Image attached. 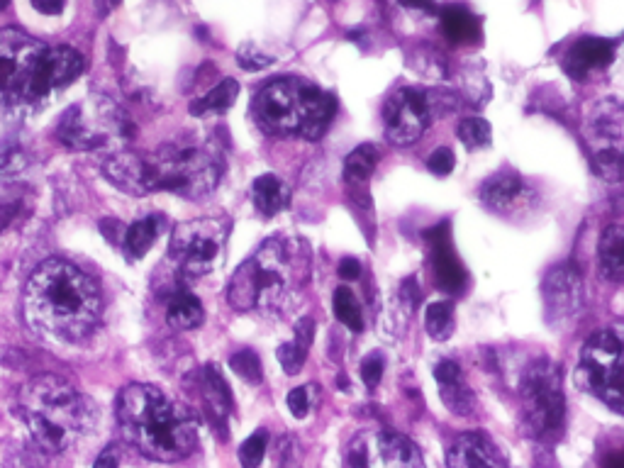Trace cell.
Wrapping results in <instances>:
<instances>
[{
    "instance_id": "cell-2",
    "label": "cell",
    "mask_w": 624,
    "mask_h": 468,
    "mask_svg": "<svg viewBox=\"0 0 624 468\" xmlns=\"http://www.w3.org/2000/svg\"><path fill=\"white\" fill-rule=\"evenodd\" d=\"M310 247L293 234L266 239L256 252L234 271L227 300L239 312L286 315L303 298L310 281Z\"/></svg>"
},
{
    "instance_id": "cell-29",
    "label": "cell",
    "mask_w": 624,
    "mask_h": 468,
    "mask_svg": "<svg viewBox=\"0 0 624 468\" xmlns=\"http://www.w3.org/2000/svg\"><path fill=\"white\" fill-rule=\"evenodd\" d=\"M161 230H164V217L161 215H147L142 220H137L130 230L125 232V249L132 259H142L149 249L154 247V242L159 239Z\"/></svg>"
},
{
    "instance_id": "cell-10",
    "label": "cell",
    "mask_w": 624,
    "mask_h": 468,
    "mask_svg": "<svg viewBox=\"0 0 624 468\" xmlns=\"http://www.w3.org/2000/svg\"><path fill=\"white\" fill-rule=\"evenodd\" d=\"M585 144L590 166L607 183H624V103L603 98L585 113Z\"/></svg>"
},
{
    "instance_id": "cell-35",
    "label": "cell",
    "mask_w": 624,
    "mask_h": 468,
    "mask_svg": "<svg viewBox=\"0 0 624 468\" xmlns=\"http://www.w3.org/2000/svg\"><path fill=\"white\" fill-rule=\"evenodd\" d=\"M230 366L239 378H244L247 383H254V386L261 383V378H264V366H261L259 354H256L254 349H242L237 351V354H232Z\"/></svg>"
},
{
    "instance_id": "cell-21",
    "label": "cell",
    "mask_w": 624,
    "mask_h": 468,
    "mask_svg": "<svg viewBox=\"0 0 624 468\" xmlns=\"http://www.w3.org/2000/svg\"><path fill=\"white\" fill-rule=\"evenodd\" d=\"M617 42L605 37H581L564 57V71L576 81H585L590 71H603L615 61Z\"/></svg>"
},
{
    "instance_id": "cell-13",
    "label": "cell",
    "mask_w": 624,
    "mask_h": 468,
    "mask_svg": "<svg viewBox=\"0 0 624 468\" xmlns=\"http://www.w3.org/2000/svg\"><path fill=\"white\" fill-rule=\"evenodd\" d=\"M44 52L47 47L27 32L15 27L0 30V108L30 103V88Z\"/></svg>"
},
{
    "instance_id": "cell-16",
    "label": "cell",
    "mask_w": 624,
    "mask_h": 468,
    "mask_svg": "<svg viewBox=\"0 0 624 468\" xmlns=\"http://www.w3.org/2000/svg\"><path fill=\"white\" fill-rule=\"evenodd\" d=\"M429 269L439 291L449 295H464L468 288V271L456 254L454 237H451V220H442L432 230L425 232Z\"/></svg>"
},
{
    "instance_id": "cell-14",
    "label": "cell",
    "mask_w": 624,
    "mask_h": 468,
    "mask_svg": "<svg viewBox=\"0 0 624 468\" xmlns=\"http://www.w3.org/2000/svg\"><path fill=\"white\" fill-rule=\"evenodd\" d=\"M347 464L356 468H415L422 466L417 444L393 429H369L351 439Z\"/></svg>"
},
{
    "instance_id": "cell-44",
    "label": "cell",
    "mask_w": 624,
    "mask_h": 468,
    "mask_svg": "<svg viewBox=\"0 0 624 468\" xmlns=\"http://www.w3.org/2000/svg\"><path fill=\"white\" fill-rule=\"evenodd\" d=\"M361 276V264L354 259V256H344L342 261H339V278H344V281H356V278Z\"/></svg>"
},
{
    "instance_id": "cell-45",
    "label": "cell",
    "mask_w": 624,
    "mask_h": 468,
    "mask_svg": "<svg viewBox=\"0 0 624 468\" xmlns=\"http://www.w3.org/2000/svg\"><path fill=\"white\" fill-rule=\"evenodd\" d=\"M32 8L44 15H59L64 10V0H32Z\"/></svg>"
},
{
    "instance_id": "cell-28",
    "label": "cell",
    "mask_w": 624,
    "mask_h": 468,
    "mask_svg": "<svg viewBox=\"0 0 624 468\" xmlns=\"http://www.w3.org/2000/svg\"><path fill=\"white\" fill-rule=\"evenodd\" d=\"M166 320L174 330H195L203 325L205 310L193 293L181 288V291L171 293L169 305H166Z\"/></svg>"
},
{
    "instance_id": "cell-49",
    "label": "cell",
    "mask_w": 624,
    "mask_h": 468,
    "mask_svg": "<svg viewBox=\"0 0 624 468\" xmlns=\"http://www.w3.org/2000/svg\"><path fill=\"white\" fill-rule=\"evenodd\" d=\"M603 464L605 466H622L624 464V451H622V454H615V451H612L610 456H605Z\"/></svg>"
},
{
    "instance_id": "cell-42",
    "label": "cell",
    "mask_w": 624,
    "mask_h": 468,
    "mask_svg": "<svg viewBox=\"0 0 624 468\" xmlns=\"http://www.w3.org/2000/svg\"><path fill=\"white\" fill-rule=\"evenodd\" d=\"M398 300L405 310H415L420 305L422 293H420V283H417L415 276H408L403 283H400Z\"/></svg>"
},
{
    "instance_id": "cell-27",
    "label": "cell",
    "mask_w": 624,
    "mask_h": 468,
    "mask_svg": "<svg viewBox=\"0 0 624 468\" xmlns=\"http://www.w3.org/2000/svg\"><path fill=\"white\" fill-rule=\"evenodd\" d=\"M600 271L610 281H624V225H610L598 244Z\"/></svg>"
},
{
    "instance_id": "cell-46",
    "label": "cell",
    "mask_w": 624,
    "mask_h": 468,
    "mask_svg": "<svg viewBox=\"0 0 624 468\" xmlns=\"http://www.w3.org/2000/svg\"><path fill=\"white\" fill-rule=\"evenodd\" d=\"M20 213V205L18 203H8V205H0V232L13 222V217Z\"/></svg>"
},
{
    "instance_id": "cell-51",
    "label": "cell",
    "mask_w": 624,
    "mask_h": 468,
    "mask_svg": "<svg viewBox=\"0 0 624 468\" xmlns=\"http://www.w3.org/2000/svg\"><path fill=\"white\" fill-rule=\"evenodd\" d=\"M5 8H8V0H0V13H3Z\"/></svg>"
},
{
    "instance_id": "cell-33",
    "label": "cell",
    "mask_w": 624,
    "mask_h": 468,
    "mask_svg": "<svg viewBox=\"0 0 624 468\" xmlns=\"http://www.w3.org/2000/svg\"><path fill=\"white\" fill-rule=\"evenodd\" d=\"M456 135H459L466 149H481L490 144L493 130H490V122L483 120V117H464L456 127Z\"/></svg>"
},
{
    "instance_id": "cell-36",
    "label": "cell",
    "mask_w": 624,
    "mask_h": 468,
    "mask_svg": "<svg viewBox=\"0 0 624 468\" xmlns=\"http://www.w3.org/2000/svg\"><path fill=\"white\" fill-rule=\"evenodd\" d=\"M266 447H269V432H266V429H256L252 437L239 447V461H242V466L247 468L259 466L266 454Z\"/></svg>"
},
{
    "instance_id": "cell-7",
    "label": "cell",
    "mask_w": 624,
    "mask_h": 468,
    "mask_svg": "<svg viewBox=\"0 0 624 468\" xmlns=\"http://www.w3.org/2000/svg\"><path fill=\"white\" fill-rule=\"evenodd\" d=\"M57 137L76 152H96L132 139V125L110 98L88 96L61 115Z\"/></svg>"
},
{
    "instance_id": "cell-6",
    "label": "cell",
    "mask_w": 624,
    "mask_h": 468,
    "mask_svg": "<svg viewBox=\"0 0 624 468\" xmlns=\"http://www.w3.org/2000/svg\"><path fill=\"white\" fill-rule=\"evenodd\" d=\"M520 425L532 442L554 444L566 429V398L561 369L551 359H534L517 381Z\"/></svg>"
},
{
    "instance_id": "cell-5",
    "label": "cell",
    "mask_w": 624,
    "mask_h": 468,
    "mask_svg": "<svg viewBox=\"0 0 624 468\" xmlns=\"http://www.w3.org/2000/svg\"><path fill=\"white\" fill-rule=\"evenodd\" d=\"M337 108V98L325 88L298 76H278L256 93L252 115L269 135L317 142L332 127Z\"/></svg>"
},
{
    "instance_id": "cell-48",
    "label": "cell",
    "mask_w": 624,
    "mask_h": 468,
    "mask_svg": "<svg viewBox=\"0 0 624 468\" xmlns=\"http://www.w3.org/2000/svg\"><path fill=\"white\" fill-rule=\"evenodd\" d=\"M400 5L415 10H434V0H400Z\"/></svg>"
},
{
    "instance_id": "cell-15",
    "label": "cell",
    "mask_w": 624,
    "mask_h": 468,
    "mask_svg": "<svg viewBox=\"0 0 624 468\" xmlns=\"http://www.w3.org/2000/svg\"><path fill=\"white\" fill-rule=\"evenodd\" d=\"M542 298L546 322L554 330L571 325L581 315L583 308V278L576 266L559 264L546 273L542 283Z\"/></svg>"
},
{
    "instance_id": "cell-32",
    "label": "cell",
    "mask_w": 624,
    "mask_h": 468,
    "mask_svg": "<svg viewBox=\"0 0 624 468\" xmlns=\"http://www.w3.org/2000/svg\"><path fill=\"white\" fill-rule=\"evenodd\" d=\"M332 308H334V317H337L344 327H349L354 334L364 332V312H361L359 298H356L351 288L339 286L337 291H334Z\"/></svg>"
},
{
    "instance_id": "cell-50",
    "label": "cell",
    "mask_w": 624,
    "mask_h": 468,
    "mask_svg": "<svg viewBox=\"0 0 624 468\" xmlns=\"http://www.w3.org/2000/svg\"><path fill=\"white\" fill-rule=\"evenodd\" d=\"M337 386L344 388V390H349V378L344 376V373H339V376H337Z\"/></svg>"
},
{
    "instance_id": "cell-11",
    "label": "cell",
    "mask_w": 624,
    "mask_h": 468,
    "mask_svg": "<svg viewBox=\"0 0 624 468\" xmlns=\"http://www.w3.org/2000/svg\"><path fill=\"white\" fill-rule=\"evenodd\" d=\"M227 227L220 217H200L178 225L171 234L169 259L186 278H203L222 264L227 244Z\"/></svg>"
},
{
    "instance_id": "cell-20",
    "label": "cell",
    "mask_w": 624,
    "mask_h": 468,
    "mask_svg": "<svg viewBox=\"0 0 624 468\" xmlns=\"http://www.w3.org/2000/svg\"><path fill=\"white\" fill-rule=\"evenodd\" d=\"M478 198L493 213H515L532 198V191L517 171H498L481 183Z\"/></svg>"
},
{
    "instance_id": "cell-8",
    "label": "cell",
    "mask_w": 624,
    "mask_h": 468,
    "mask_svg": "<svg viewBox=\"0 0 624 468\" xmlns=\"http://www.w3.org/2000/svg\"><path fill=\"white\" fill-rule=\"evenodd\" d=\"M156 191L205 198L222 178V159L205 147H164L152 154Z\"/></svg>"
},
{
    "instance_id": "cell-25",
    "label": "cell",
    "mask_w": 624,
    "mask_h": 468,
    "mask_svg": "<svg viewBox=\"0 0 624 468\" xmlns=\"http://www.w3.org/2000/svg\"><path fill=\"white\" fill-rule=\"evenodd\" d=\"M252 200L261 215L273 217L291 205V188L278 176L264 174L252 183Z\"/></svg>"
},
{
    "instance_id": "cell-12",
    "label": "cell",
    "mask_w": 624,
    "mask_h": 468,
    "mask_svg": "<svg viewBox=\"0 0 624 468\" xmlns=\"http://www.w3.org/2000/svg\"><path fill=\"white\" fill-rule=\"evenodd\" d=\"M454 100L444 93L425 91V88H398L383 103V125L386 137L395 147H410L427 132L437 115L449 113Z\"/></svg>"
},
{
    "instance_id": "cell-22",
    "label": "cell",
    "mask_w": 624,
    "mask_h": 468,
    "mask_svg": "<svg viewBox=\"0 0 624 468\" xmlns=\"http://www.w3.org/2000/svg\"><path fill=\"white\" fill-rule=\"evenodd\" d=\"M447 464L451 468H495L503 466L505 459L488 434L466 432L451 444Z\"/></svg>"
},
{
    "instance_id": "cell-40",
    "label": "cell",
    "mask_w": 624,
    "mask_h": 468,
    "mask_svg": "<svg viewBox=\"0 0 624 468\" xmlns=\"http://www.w3.org/2000/svg\"><path fill=\"white\" fill-rule=\"evenodd\" d=\"M454 166H456V156L447 147L434 149L427 159V169L432 171L434 176H449L451 171H454Z\"/></svg>"
},
{
    "instance_id": "cell-43",
    "label": "cell",
    "mask_w": 624,
    "mask_h": 468,
    "mask_svg": "<svg viewBox=\"0 0 624 468\" xmlns=\"http://www.w3.org/2000/svg\"><path fill=\"white\" fill-rule=\"evenodd\" d=\"M295 344H298L300 349L310 351L312 342H315V320L312 317H300L298 322H295Z\"/></svg>"
},
{
    "instance_id": "cell-23",
    "label": "cell",
    "mask_w": 624,
    "mask_h": 468,
    "mask_svg": "<svg viewBox=\"0 0 624 468\" xmlns=\"http://www.w3.org/2000/svg\"><path fill=\"white\" fill-rule=\"evenodd\" d=\"M434 378L439 383V393H442L444 405L459 417H471L478 410V400L473 390L464 381L461 366L454 359H442L434 366Z\"/></svg>"
},
{
    "instance_id": "cell-1",
    "label": "cell",
    "mask_w": 624,
    "mask_h": 468,
    "mask_svg": "<svg viewBox=\"0 0 624 468\" xmlns=\"http://www.w3.org/2000/svg\"><path fill=\"white\" fill-rule=\"evenodd\" d=\"M32 330L57 342H83L103 315V298L91 276L64 259L39 264L30 276L22 300Z\"/></svg>"
},
{
    "instance_id": "cell-31",
    "label": "cell",
    "mask_w": 624,
    "mask_h": 468,
    "mask_svg": "<svg viewBox=\"0 0 624 468\" xmlns=\"http://www.w3.org/2000/svg\"><path fill=\"white\" fill-rule=\"evenodd\" d=\"M456 327V315H454V303L451 300H437V303H429L425 312V330L434 342H447L454 334Z\"/></svg>"
},
{
    "instance_id": "cell-19",
    "label": "cell",
    "mask_w": 624,
    "mask_h": 468,
    "mask_svg": "<svg viewBox=\"0 0 624 468\" xmlns=\"http://www.w3.org/2000/svg\"><path fill=\"white\" fill-rule=\"evenodd\" d=\"M198 388H200V398H203V408L205 415H208L210 427L222 442H227L230 432V415L234 410V400L230 393V386H227L225 376H222L220 369L213 364L205 366L203 371L198 373Z\"/></svg>"
},
{
    "instance_id": "cell-3",
    "label": "cell",
    "mask_w": 624,
    "mask_h": 468,
    "mask_svg": "<svg viewBox=\"0 0 624 468\" xmlns=\"http://www.w3.org/2000/svg\"><path fill=\"white\" fill-rule=\"evenodd\" d=\"M115 417L125 442L152 461H181L198 447L193 412L156 386H127L117 398Z\"/></svg>"
},
{
    "instance_id": "cell-38",
    "label": "cell",
    "mask_w": 624,
    "mask_h": 468,
    "mask_svg": "<svg viewBox=\"0 0 624 468\" xmlns=\"http://www.w3.org/2000/svg\"><path fill=\"white\" fill-rule=\"evenodd\" d=\"M383 371H386V356L381 351H373V354L361 361V381H364V386L369 390L376 388L381 383Z\"/></svg>"
},
{
    "instance_id": "cell-39",
    "label": "cell",
    "mask_w": 624,
    "mask_h": 468,
    "mask_svg": "<svg viewBox=\"0 0 624 468\" xmlns=\"http://www.w3.org/2000/svg\"><path fill=\"white\" fill-rule=\"evenodd\" d=\"M237 64L242 66L244 71H264L266 66L273 64V59L269 54L261 52L259 47H254V44H242L237 52Z\"/></svg>"
},
{
    "instance_id": "cell-18",
    "label": "cell",
    "mask_w": 624,
    "mask_h": 468,
    "mask_svg": "<svg viewBox=\"0 0 624 468\" xmlns=\"http://www.w3.org/2000/svg\"><path fill=\"white\" fill-rule=\"evenodd\" d=\"M103 176L120 191L130 195H149L156 191L152 154L120 152L103 164Z\"/></svg>"
},
{
    "instance_id": "cell-34",
    "label": "cell",
    "mask_w": 624,
    "mask_h": 468,
    "mask_svg": "<svg viewBox=\"0 0 624 468\" xmlns=\"http://www.w3.org/2000/svg\"><path fill=\"white\" fill-rule=\"evenodd\" d=\"M27 164H30V159H27L25 149L18 147V144H3L0 147V183H10L20 178Z\"/></svg>"
},
{
    "instance_id": "cell-41",
    "label": "cell",
    "mask_w": 624,
    "mask_h": 468,
    "mask_svg": "<svg viewBox=\"0 0 624 468\" xmlns=\"http://www.w3.org/2000/svg\"><path fill=\"white\" fill-rule=\"evenodd\" d=\"M286 403H288V410H291L293 417H298V420L308 417V412L312 408L310 388H293L291 393H288Z\"/></svg>"
},
{
    "instance_id": "cell-17",
    "label": "cell",
    "mask_w": 624,
    "mask_h": 468,
    "mask_svg": "<svg viewBox=\"0 0 624 468\" xmlns=\"http://www.w3.org/2000/svg\"><path fill=\"white\" fill-rule=\"evenodd\" d=\"M83 71V57L71 47H54L44 52L42 61L37 66L35 81L30 88V103H37L39 98H47L49 93L61 91Z\"/></svg>"
},
{
    "instance_id": "cell-30",
    "label": "cell",
    "mask_w": 624,
    "mask_h": 468,
    "mask_svg": "<svg viewBox=\"0 0 624 468\" xmlns=\"http://www.w3.org/2000/svg\"><path fill=\"white\" fill-rule=\"evenodd\" d=\"M239 96V83L234 78H222L220 83L213 88V91L205 93L203 98L193 100L191 103V113L203 117V115H213V113H225L234 105V100Z\"/></svg>"
},
{
    "instance_id": "cell-47",
    "label": "cell",
    "mask_w": 624,
    "mask_h": 468,
    "mask_svg": "<svg viewBox=\"0 0 624 468\" xmlns=\"http://www.w3.org/2000/svg\"><path fill=\"white\" fill-rule=\"evenodd\" d=\"M117 464H120V451H117V447H108L96 459V466H117Z\"/></svg>"
},
{
    "instance_id": "cell-26",
    "label": "cell",
    "mask_w": 624,
    "mask_h": 468,
    "mask_svg": "<svg viewBox=\"0 0 624 468\" xmlns=\"http://www.w3.org/2000/svg\"><path fill=\"white\" fill-rule=\"evenodd\" d=\"M378 161H381V152L376 144H361L344 161V183L349 186L351 193H359L361 188L369 186V178L376 171Z\"/></svg>"
},
{
    "instance_id": "cell-24",
    "label": "cell",
    "mask_w": 624,
    "mask_h": 468,
    "mask_svg": "<svg viewBox=\"0 0 624 468\" xmlns=\"http://www.w3.org/2000/svg\"><path fill=\"white\" fill-rule=\"evenodd\" d=\"M439 18H442V32L449 42L461 44V47L481 42V20L466 5H447V8H442Z\"/></svg>"
},
{
    "instance_id": "cell-4",
    "label": "cell",
    "mask_w": 624,
    "mask_h": 468,
    "mask_svg": "<svg viewBox=\"0 0 624 468\" xmlns=\"http://www.w3.org/2000/svg\"><path fill=\"white\" fill-rule=\"evenodd\" d=\"M20 415L32 442L47 454L69 451L96 427L91 400L57 373H42L22 386Z\"/></svg>"
},
{
    "instance_id": "cell-37",
    "label": "cell",
    "mask_w": 624,
    "mask_h": 468,
    "mask_svg": "<svg viewBox=\"0 0 624 468\" xmlns=\"http://www.w3.org/2000/svg\"><path fill=\"white\" fill-rule=\"evenodd\" d=\"M276 356H278V364L283 366V371H286L288 376H295V373H300V369H303L305 359H308V351L300 349L295 342H288L278 347Z\"/></svg>"
},
{
    "instance_id": "cell-9",
    "label": "cell",
    "mask_w": 624,
    "mask_h": 468,
    "mask_svg": "<svg viewBox=\"0 0 624 468\" xmlns=\"http://www.w3.org/2000/svg\"><path fill=\"white\" fill-rule=\"evenodd\" d=\"M581 383L612 412L624 415V337L615 330L590 334L581 354Z\"/></svg>"
}]
</instances>
